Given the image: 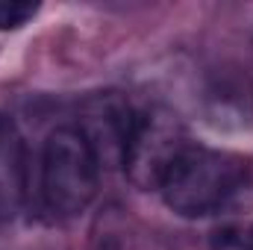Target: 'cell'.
I'll list each match as a JSON object with an SVG mask.
<instances>
[{"label": "cell", "mask_w": 253, "mask_h": 250, "mask_svg": "<svg viewBox=\"0 0 253 250\" xmlns=\"http://www.w3.org/2000/svg\"><path fill=\"white\" fill-rule=\"evenodd\" d=\"M186 147H189L186 129L174 112H168L162 106L138 112L124 156V171L129 183L138 188L159 191L165 174L171 171V165L177 162V156Z\"/></svg>", "instance_id": "3"}, {"label": "cell", "mask_w": 253, "mask_h": 250, "mask_svg": "<svg viewBox=\"0 0 253 250\" xmlns=\"http://www.w3.org/2000/svg\"><path fill=\"white\" fill-rule=\"evenodd\" d=\"M39 12V3H21V0H0V30H21L27 21H33Z\"/></svg>", "instance_id": "6"}, {"label": "cell", "mask_w": 253, "mask_h": 250, "mask_svg": "<svg viewBox=\"0 0 253 250\" xmlns=\"http://www.w3.org/2000/svg\"><path fill=\"white\" fill-rule=\"evenodd\" d=\"M215 250H248L245 245V233H239V230H224V233H218L215 236Z\"/></svg>", "instance_id": "7"}, {"label": "cell", "mask_w": 253, "mask_h": 250, "mask_svg": "<svg viewBox=\"0 0 253 250\" xmlns=\"http://www.w3.org/2000/svg\"><path fill=\"white\" fill-rule=\"evenodd\" d=\"M27 147L9 115H0V221L18 218L27 203Z\"/></svg>", "instance_id": "5"}, {"label": "cell", "mask_w": 253, "mask_h": 250, "mask_svg": "<svg viewBox=\"0 0 253 250\" xmlns=\"http://www.w3.org/2000/svg\"><path fill=\"white\" fill-rule=\"evenodd\" d=\"M100 165L77 126H56L42 150V200L56 218L80 215L97 194Z\"/></svg>", "instance_id": "2"}, {"label": "cell", "mask_w": 253, "mask_h": 250, "mask_svg": "<svg viewBox=\"0 0 253 250\" xmlns=\"http://www.w3.org/2000/svg\"><path fill=\"white\" fill-rule=\"evenodd\" d=\"M135 118H138V109H132L126 97L115 91H103V94H91L83 103L80 121L74 126L88 141L100 168H124Z\"/></svg>", "instance_id": "4"}, {"label": "cell", "mask_w": 253, "mask_h": 250, "mask_svg": "<svg viewBox=\"0 0 253 250\" xmlns=\"http://www.w3.org/2000/svg\"><path fill=\"white\" fill-rule=\"evenodd\" d=\"M248 159L227 150L189 144L165 174L159 191L177 215L206 218L230 209L248 188Z\"/></svg>", "instance_id": "1"}, {"label": "cell", "mask_w": 253, "mask_h": 250, "mask_svg": "<svg viewBox=\"0 0 253 250\" xmlns=\"http://www.w3.org/2000/svg\"><path fill=\"white\" fill-rule=\"evenodd\" d=\"M245 245H248V250H253V227L245 233Z\"/></svg>", "instance_id": "8"}]
</instances>
